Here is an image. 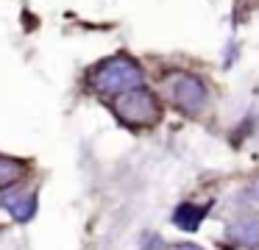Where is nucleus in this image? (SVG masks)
<instances>
[{"label":"nucleus","mask_w":259,"mask_h":250,"mask_svg":"<svg viewBox=\"0 0 259 250\" xmlns=\"http://www.w3.org/2000/svg\"><path fill=\"white\" fill-rule=\"evenodd\" d=\"M90 83L103 97H117L134 86H142V67L128 56H112L92 70Z\"/></svg>","instance_id":"1"},{"label":"nucleus","mask_w":259,"mask_h":250,"mask_svg":"<svg viewBox=\"0 0 259 250\" xmlns=\"http://www.w3.org/2000/svg\"><path fill=\"white\" fill-rule=\"evenodd\" d=\"M114 114L123 122H128V125L145 128V125H153L162 117V103H159V97L151 89L134 86L114 97Z\"/></svg>","instance_id":"2"},{"label":"nucleus","mask_w":259,"mask_h":250,"mask_svg":"<svg viewBox=\"0 0 259 250\" xmlns=\"http://www.w3.org/2000/svg\"><path fill=\"white\" fill-rule=\"evenodd\" d=\"M170 94H173L176 106H179L181 111H190V114L206 103V86H203L201 78H195V75H179L170 83Z\"/></svg>","instance_id":"3"},{"label":"nucleus","mask_w":259,"mask_h":250,"mask_svg":"<svg viewBox=\"0 0 259 250\" xmlns=\"http://www.w3.org/2000/svg\"><path fill=\"white\" fill-rule=\"evenodd\" d=\"M226 236L234 244H242V247H259V220L253 217H245V220H237L226 228Z\"/></svg>","instance_id":"4"},{"label":"nucleus","mask_w":259,"mask_h":250,"mask_svg":"<svg viewBox=\"0 0 259 250\" xmlns=\"http://www.w3.org/2000/svg\"><path fill=\"white\" fill-rule=\"evenodd\" d=\"M34 194L28 192H9L6 197H3V206H6V211L14 217L17 222H25L34 217Z\"/></svg>","instance_id":"5"},{"label":"nucleus","mask_w":259,"mask_h":250,"mask_svg":"<svg viewBox=\"0 0 259 250\" xmlns=\"http://www.w3.org/2000/svg\"><path fill=\"white\" fill-rule=\"evenodd\" d=\"M206 217V206H195V203H181L173 214V222L181 231H195L201 225V220Z\"/></svg>","instance_id":"6"},{"label":"nucleus","mask_w":259,"mask_h":250,"mask_svg":"<svg viewBox=\"0 0 259 250\" xmlns=\"http://www.w3.org/2000/svg\"><path fill=\"white\" fill-rule=\"evenodd\" d=\"M25 175V167L17 159H9V156H0V186H12L20 178Z\"/></svg>","instance_id":"7"},{"label":"nucleus","mask_w":259,"mask_h":250,"mask_svg":"<svg viewBox=\"0 0 259 250\" xmlns=\"http://www.w3.org/2000/svg\"><path fill=\"white\" fill-rule=\"evenodd\" d=\"M170 250H201L198 244H173Z\"/></svg>","instance_id":"8"}]
</instances>
